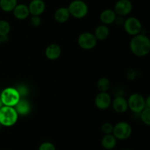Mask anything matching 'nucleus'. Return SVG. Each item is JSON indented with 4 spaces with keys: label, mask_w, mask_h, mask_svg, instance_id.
Segmentation results:
<instances>
[{
    "label": "nucleus",
    "mask_w": 150,
    "mask_h": 150,
    "mask_svg": "<svg viewBox=\"0 0 150 150\" xmlns=\"http://www.w3.org/2000/svg\"><path fill=\"white\" fill-rule=\"evenodd\" d=\"M130 47L135 55L139 57L146 56L150 51V39L144 35H136L132 38Z\"/></svg>",
    "instance_id": "obj_1"
},
{
    "label": "nucleus",
    "mask_w": 150,
    "mask_h": 150,
    "mask_svg": "<svg viewBox=\"0 0 150 150\" xmlns=\"http://www.w3.org/2000/svg\"><path fill=\"white\" fill-rule=\"evenodd\" d=\"M18 114L13 107L3 105L0 108V124L1 126H11L17 122Z\"/></svg>",
    "instance_id": "obj_2"
},
{
    "label": "nucleus",
    "mask_w": 150,
    "mask_h": 150,
    "mask_svg": "<svg viewBox=\"0 0 150 150\" xmlns=\"http://www.w3.org/2000/svg\"><path fill=\"white\" fill-rule=\"evenodd\" d=\"M0 97H1L3 105L13 107H14L21 99V95L18 91L17 88H13V87L4 88L1 91Z\"/></svg>",
    "instance_id": "obj_3"
},
{
    "label": "nucleus",
    "mask_w": 150,
    "mask_h": 150,
    "mask_svg": "<svg viewBox=\"0 0 150 150\" xmlns=\"http://www.w3.org/2000/svg\"><path fill=\"white\" fill-rule=\"evenodd\" d=\"M68 10L70 16L76 19H82L87 15L88 6L81 0H75L70 4Z\"/></svg>",
    "instance_id": "obj_4"
},
{
    "label": "nucleus",
    "mask_w": 150,
    "mask_h": 150,
    "mask_svg": "<svg viewBox=\"0 0 150 150\" xmlns=\"http://www.w3.org/2000/svg\"><path fill=\"white\" fill-rule=\"evenodd\" d=\"M112 133L117 139H127L132 134V127L127 122H119L114 126Z\"/></svg>",
    "instance_id": "obj_5"
},
{
    "label": "nucleus",
    "mask_w": 150,
    "mask_h": 150,
    "mask_svg": "<svg viewBox=\"0 0 150 150\" xmlns=\"http://www.w3.org/2000/svg\"><path fill=\"white\" fill-rule=\"evenodd\" d=\"M128 107L134 113H139L146 107L145 99L141 94H133L129 97Z\"/></svg>",
    "instance_id": "obj_6"
},
{
    "label": "nucleus",
    "mask_w": 150,
    "mask_h": 150,
    "mask_svg": "<svg viewBox=\"0 0 150 150\" xmlns=\"http://www.w3.org/2000/svg\"><path fill=\"white\" fill-rule=\"evenodd\" d=\"M97 38H95V35L91 32H86L81 34L78 38V44L81 48L83 49H92L96 46Z\"/></svg>",
    "instance_id": "obj_7"
},
{
    "label": "nucleus",
    "mask_w": 150,
    "mask_h": 150,
    "mask_svg": "<svg viewBox=\"0 0 150 150\" xmlns=\"http://www.w3.org/2000/svg\"><path fill=\"white\" fill-rule=\"evenodd\" d=\"M124 28L127 34L135 36L141 32L142 25L138 19L135 17H130L125 21Z\"/></svg>",
    "instance_id": "obj_8"
},
{
    "label": "nucleus",
    "mask_w": 150,
    "mask_h": 150,
    "mask_svg": "<svg viewBox=\"0 0 150 150\" xmlns=\"http://www.w3.org/2000/svg\"><path fill=\"white\" fill-rule=\"evenodd\" d=\"M132 9L133 4L130 0H119L114 6V12L117 16H127L132 11Z\"/></svg>",
    "instance_id": "obj_9"
},
{
    "label": "nucleus",
    "mask_w": 150,
    "mask_h": 150,
    "mask_svg": "<svg viewBox=\"0 0 150 150\" xmlns=\"http://www.w3.org/2000/svg\"><path fill=\"white\" fill-rule=\"evenodd\" d=\"M95 105L100 110H105L111 104V96L107 92H100L96 96L95 99Z\"/></svg>",
    "instance_id": "obj_10"
},
{
    "label": "nucleus",
    "mask_w": 150,
    "mask_h": 150,
    "mask_svg": "<svg viewBox=\"0 0 150 150\" xmlns=\"http://www.w3.org/2000/svg\"><path fill=\"white\" fill-rule=\"evenodd\" d=\"M28 7L32 16H40L45 10V4L42 0H32Z\"/></svg>",
    "instance_id": "obj_11"
},
{
    "label": "nucleus",
    "mask_w": 150,
    "mask_h": 150,
    "mask_svg": "<svg viewBox=\"0 0 150 150\" xmlns=\"http://www.w3.org/2000/svg\"><path fill=\"white\" fill-rule=\"evenodd\" d=\"M62 53L61 47L57 44H51L45 49V56L48 60H54L60 57Z\"/></svg>",
    "instance_id": "obj_12"
},
{
    "label": "nucleus",
    "mask_w": 150,
    "mask_h": 150,
    "mask_svg": "<svg viewBox=\"0 0 150 150\" xmlns=\"http://www.w3.org/2000/svg\"><path fill=\"white\" fill-rule=\"evenodd\" d=\"M114 110L119 113H123L128 109V103L126 99L123 96H117L112 102Z\"/></svg>",
    "instance_id": "obj_13"
},
{
    "label": "nucleus",
    "mask_w": 150,
    "mask_h": 150,
    "mask_svg": "<svg viewBox=\"0 0 150 150\" xmlns=\"http://www.w3.org/2000/svg\"><path fill=\"white\" fill-rule=\"evenodd\" d=\"M13 11V15L16 19L19 20H23L26 19L29 16V7L24 4H19L16 5Z\"/></svg>",
    "instance_id": "obj_14"
},
{
    "label": "nucleus",
    "mask_w": 150,
    "mask_h": 150,
    "mask_svg": "<svg viewBox=\"0 0 150 150\" xmlns=\"http://www.w3.org/2000/svg\"><path fill=\"white\" fill-rule=\"evenodd\" d=\"M116 17H117V14H116V13L114 12V10L107 9V10H103V11L100 13V19L101 22H102L103 24L108 25L114 23V21H115Z\"/></svg>",
    "instance_id": "obj_15"
},
{
    "label": "nucleus",
    "mask_w": 150,
    "mask_h": 150,
    "mask_svg": "<svg viewBox=\"0 0 150 150\" xmlns=\"http://www.w3.org/2000/svg\"><path fill=\"white\" fill-rule=\"evenodd\" d=\"M70 16V14L68 8H66V7H59L56 10L55 13H54V19H55L56 21L60 24L67 22Z\"/></svg>",
    "instance_id": "obj_16"
},
{
    "label": "nucleus",
    "mask_w": 150,
    "mask_h": 150,
    "mask_svg": "<svg viewBox=\"0 0 150 150\" xmlns=\"http://www.w3.org/2000/svg\"><path fill=\"white\" fill-rule=\"evenodd\" d=\"M16 109V112L18 115H22V116H26L29 114L31 110V104L26 99H21L19 100L18 102L17 103L16 106L14 107Z\"/></svg>",
    "instance_id": "obj_17"
},
{
    "label": "nucleus",
    "mask_w": 150,
    "mask_h": 150,
    "mask_svg": "<svg viewBox=\"0 0 150 150\" xmlns=\"http://www.w3.org/2000/svg\"><path fill=\"white\" fill-rule=\"evenodd\" d=\"M101 144L105 149H112L117 144V138L113 134H106L103 137Z\"/></svg>",
    "instance_id": "obj_18"
},
{
    "label": "nucleus",
    "mask_w": 150,
    "mask_h": 150,
    "mask_svg": "<svg viewBox=\"0 0 150 150\" xmlns=\"http://www.w3.org/2000/svg\"><path fill=\"white\" fill-rule=\"evenodd\" d=\"M94 35L98 41H104L109 35V29L105 24L100 25L96 28Z\"/></svg>",
    "instance_id": "obj_19"
},
{
    "label": "nucleus",
    "mask_w": 150,
    "mask_h": 150,
    "mask_svg": "<svg viewBox=\"0 0 150 150\" xmlns=\"http://www.w3.org/2000/svg\"><path fill=\"white\" fill-rule=\"evenodd\" d=\"M17 5V0H0V8L4 12H11Z\"/></svg>",
    "instance_id": "obj_20"
},
{
    "label": "nucleus",
    "mask_w": 150,
    "mask_h": 150,
    "mask_svg": "<svg viewBox=\"0 0 150 150\" xmlns=\"http://www.w3.org/2000/svg\"><path fill=\"white\" fill-rule=\"evenodd\" d=\"M98 89L100 92H107L110 88V81L108 78L102 77L98 79V83H97Z\"/></svg>",
    "instance_id": "obj_21"
},
{
    "label": "nucleus",
    "mask_w": 150,
    "mask_h": 150,
    "mask_svg": "<svg viewBox=\"0 0 150 150\" xmlns=\"http://www.w3.org/2000/svg\"><path fill=\"white\" fill-rule=\"evenodd\" d=\"M10 31V24L7 21L0 20V37H6Z\"/></svg>",
    "instance_id": "obj_22"
},
{
    "label": "nucleus",
    "mask_w": 150,
    "mask_h": 150,
    "mask_svg": "<svg viewBox=\"0 0 150 150\" xmlns=\"http://www.w3.org/2000/svg\"><path fill=\"white\" fill-rule=\"evenodd\" d=\"M141 119L145 124L150 126V108L145 107L141 112Z\"/></svg>",
    "instance_id": "obj_23"
},
{
    "label": "nucleus",
    "mask_w": 150,
    "mask_h": 150,
    "mask_svg": "<svg viewBox=\"0 0 150 150\" xmlns=\"http://www.w3.org/2000/svg\"><path fill=\"white\" fill-rule=\"evenodd\" d=\"M101 129H102V132L105 133V135H106V134H111L113 132L114 126H113V125L111 123L106 122V123H104L102 125Z\"/></svg>",
    "instance_id": "obj_24"
},
{
    "label": "nucleus",
    "mask_w": 150,
    "mask_h": 150,
    "mask_svg": "<svg viewBox=\"0 0 150 150\" xmlns=\"http://www.w3.org/2000/svg\"><path fill=\"white\" fill-rule=\"evenodd\" d=\"M38 150H56V148L52 143L44 142L40 144Z\"/></svg>",
    "instance_id": "obj_25"
},
{
    "label": "nucleus",
    "mask_w": 150,
    "mask_h": 150,
    "mask_svg": "<svg viewBox=\"0 0 150 150\" xmlns=\"http://www.w3.org/2000/svg\"><path fill=\"white\" fill-rule=\"evenodd\" d=\"M30 24L32 26H40L41 24V19L40 16H32V17L30 19Z\"/></svg>",
    "instance_id": "obj_26"
},
{
    "label": "nucleus",
    "mask_w": 150,
    "mask_h": 150,
    "mask_svg": "<svg viewBox=\"0 0 150 150\" xmlns=\"http://www.w3.org/2000/svg\"><path fill=\"white\" fill-rule=\"evenodd\" d=\"M17 90L19 92V94H20L21 96H26L28 94V89L26 87L21 86V88H17Z\"/></svg>",
    "instance_id": "obj_27"
},
{
    "label": "nucleus",
    "mask_w": 150,
    "mask_h": 150,
    "mask_svg": "<svg viewBox=\"0 0 150 150\" xmlns=\"http://www.w3.org/2000/svg\"><path fill=\"white\" fill-rule=\"evenodd\" d=\"M114 22L116 23V24L119 25V26H120V25L124 24L125 20H124V19H123V16H117V17H116Z\"/></svg>",
    "instance_id": "obj_28"
},
{
    "label": "nucleus",
    "mask_w": 150,
    "mask_h": 150,
    "mask_svg": "<svg viewBox=\"0 0 150 150\" xmlns=\"http://www.w3.org/2000/svg\"><path fill=\"white\" fill-rule=\"evenodd\" d=\"M145 103H146V107L150 108V95L145 100Z\"/></svg>",
    "instance_id": "obj_29"
},
{
    "label": "nucleus",
    "mask_w": 150,
    "mask_h": 150,
    "mask_svg": "<svg viewBox=\"0 0 150 150\" xmlns=\"http://www.w3.org/2000/svg\"><path fill=\"white\" fill-rule=\"evenodd\" d=\"M3 106V104H2V101H1V97H0V108H1V107Z\"/></svg>",
    "instance_id": "obj_30"
},
{
    "label": "nucleus",
    "mask_w": 150,
    "mask_h": 150,
    "mask_svg": "<svg viewBox=\"0 0 150 150\" xmlns=\"http://www.w3.org/2000/svg\"><path fill=\"white\" fill-rule=\"evenodd\" d=\"M1 38H0V44H1Z\"/></svg>",
    "instance_id": "obj_31"
},
{
    "label": "nucleus",
    "mask_w": 150,
    "mask_h": 150,
    "mask_svg": "<svg viewBox=\"0 0 150 150\" xmlns=\"http://www.w3.org/2000/svg\"><path fill=\"white\" fill-rule=\"evenodd\" d=\"M1 124H0V129H1Z\"/></svg>",
    "instance_id": "obj_32"
},
{
    "label": "nucleus",
    "mask_w": 150,
    "mask_h": 150,
    "mask_svg": "<svg viewBox=\"0 0 150 150\" xmlns=\"http://www.w3.org/2000/svg\"><path fill=\"white\" fill-rule=\"evenodd\" d=\"M124 150H131V149H124Z\"/></svg>",
    "instance_id": "obj_33"
}]
</instances>
